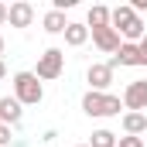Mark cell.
Returning a JSON list of instances; mask_svg holds the SVG:
<instances>
[{"instance_id": "1", "label": "cell", "mask_w": 147, "mask_h": 147, "mask_svg": "<svg viewBox=\"0 0 147 147\" xmlns=\"http://www.w3.org/2000/svg\"><path fill=\"white\" fill-rule=\"evenodd\" d=\"M113 31L123 38V41H130V45H137L140 38L147 34V28H144V17L130 7V3H120V7H113Z\"/></svg>"}, {"instance_id": "2", "label": "cell", "mask_w": 147, "mask_h": 147, "mask_svg": "<svg viewBox=\"0 0 147 147\" xmlns=\"http://www.w3.org/2000/svg\"><path fill=\"white\" fill-rule=\"evenodd\" d=\"M123 110V99L113 96V92H86L82 96V113L86 116H96V120H106V116H120Z\"/></svg>"}, {"instance_id": "3", "label": "cell", "mask_w": 147, "mask_h": 147, "mask_svg": "<svg viewBox=\"0 0 147 147\" xmlns=\"http://www.w3.org/2000/svg\"><path fill=\"white\" fill-rule=\"evenodd\" d=\"M10 82H14V99L21 106H38L45 99V86H41V79L34 72H14Z\"/></svg>"}, {"instance_id": "4", "label": "cell", "mask_w": 147, "mask_h": 147, "mask_svg": "<svg viewBox=\"0 0 147 147\" xmlns=\"http://www.w3.org/2000/svg\"><path fill=\"white\" fill-rule=\"evenodd\" d=\"M62 69H65V51H62V48H48V51L38 55L34 75L41 79V82H55V79L62 75Z\"/></svg>"}, {"instance_id": "5", "label": "cell", "mask_w": 147, "mask_h": 147, "mask_svg": "<svg viewBox=\"0 0 147 147\" xmlns=\"http://www.w3.org/2000/svg\"><path fill=\"white\" fill-rule=\"evenodd\" d=\"M86 82H89L92 92H106L113 86V65L110 62H92V65L86 69Z\"/></svg>"}, {"instance_id": "6", "label": "cell", "mask_w": 147, "mask_h": 147, "mask_svg": "<svg viewBox=\"0 0 147 147\" xmlns=\"http://www.w3.org/2000/svg\"><path fill=\"white\" fill-rule=\"evenodd\" d=\"M123 106H127V113H144L147 110V79H134L123 89Z\"/></svg>"}, {"instance_id": "7", "label": "cell", "mask_w": 147, "mask_h": 147, "mask_svg": "<svg viewBox=\"0 0 147 147\" xmlns=\"http://www.w3.org/2000/svg\"><path fill=\"white\" fill-rule=\"evenodd\" d=\"M7 24H10V28H31V24H34V3L14 0V3L7 7Z\"/></svg>"}, {"instance_id": "8", "label": "cell", "mask_w": 147, "mask_h": 147, "mask_svg": "<svg viewBox=\"0 0 147 147\" xmlns=\"http://www.w3.org/2000/svg\"><path fill=\"white\" fill-rule=\"evenodd\" d=\"M89 38H92V45H96L99 51H106V55H116L120 45H123V38L113 31V24L110 28H99V31H89Z\"/></svg>"}, {"instance_id": "9", "label": "cell", "mask_w": 147, "mask_h": 147, "mask_svg": "<svg viewBox=\"0 0 147 147\" xmlns=\"http://www.w3.org/2000/svg\"><path fill=\"white\" fill-rule=\"evenodd\" d=\"M110 65L116 69V65H127V69H137V65H144V55H140V48L137 45H130V41H123L120 45V51L110 58Z\"/></svg>"}, {"instance_id": "10", "label": "cell", "mask_w": 147, "mask_h": 147, "mask_svg": "<svg viewBox=\"0 0 147 147\" xmlns=\"http://www.w3.org/2000/svg\"><path fill=\"white\" fill-rule=\"evenodd\" d=\"M21 116H24V106H21L14 96H3V99H0V123L17 127V123H21Z\"/></svg>"}, {"instance_id": "11", "label": "cell", "mask_w": 147, "mask_h": 147, "mask_svg": "<svg viewBox=\"0 0 147 147\" xmlns=\"http://www.w3.org/2000/svg\"><path fill=\"white\" fill-rule=\"evenodd\" d=\"M110 21H113V10L103 7V3H96V7H89L86 28H89V31H99V28H110Z\"/></svg>"}, {"instance_id": "12", "label": "cell", "mask_w": 147, "mask_h": 147, "mask_svg": "<svg viewBox=\"0 0 147 147\" xmlns=\"http://www.w3.org/2000/svg\"><path fill=\"white\" fill-rule=\"evenodd\" d=\"M72 21H65V14L62 10H48L45 17H41V28L48 31V34H65V28H69Z\"/></svg>"}, {"instance_id": "13", "label": "cell", "mask_w": 147, "mask_h": 147, "mask_svg": "<svg viewBox=\"0 0 147 147\" xmlns=\"http://www.w3.org/2000/svg\"><path fill=\"white\" fill-rule=\"evenodd\" d=\"M123 134H127V137L147 134V116L144 113H123Z\"/></svg>"}, {"instance_id": "14", "label": "cell", "mask_w": 147, "mask_h": 147, "mask_svg": "<svg viewBox=\"0 0 147 147\" xmlns=\"http://www.w3.org/2000/svg\"><path fill=\"white\" fill-rule=\"evenodd\" d=\"M86 41H89V28H86V24H69V28H65V45H69V48H82V45H86Z\"/></svg>"}, {"instance_id": "15", "label": "cell", "mask_w": 147, "mask_h": 147, "mask_svg": "<svg viewBox=\"0 0 147 147\" xmlns=\"http://www.w3.org/2000/svg\"><path fill=\"white\" fill-rule=\"evenodd\" d=\"M116 134L113 130H92V137H89V147H116Z\"/></svg>"}, {"instance_id": "16", "label": "cell", "mask_w": 147, "mask_h": 147, "mask_svg": "<svg viewBox=\"0 0 147 147\" xmlns=\"http://www.w3.org/2000/svg\"><path fill=\"white\" fill-rule=\"evenodd\" d=\"M116 147H147V144H144V137H127V134H123V137L116 140Z\"/></svg>"}, {"instance_id": "17", "label": "cell", "mask_w": 147, "mask_h": 147, "mask_svg": "<svg viewBox=\"0 0 147 147\" xmlns=\"http://www.w3.org/2000/svg\"><path fill=\"white\" fill-rule=\"evenodd\" d=\"M7 144H10V127L0 123V147H7Z\"/></svg>"}, {"instance_id": "18", "label": "cell", "mask_w": 147, "mask_h": 147, "mask_svg": "<svg viewBox=\"0 0 147 147\" xmlns=\"http://www.w3.org/2000/svg\"><path fill=\"white\" fill-rule=\"evenodd\" d=\"M130 7H134L137 14H144V10H147V0H130Z\"/></svg>"}, {"instance_id": "19", "label": "cell", "mask_w": 147, "mask_h": 147, "mask_svg": "<svg viewBox=\"0 0 147 147\" xmlns=\"http://www.w3.org/2000/svg\"><path fill=\"white\" fill-rule=\"evenodd\" d=\"M137 48H140V55H144V65H147V34L137 41Z\"/></svg>"}, {"instance_id": "20", "label": "cell", "mask_w": 147, "mask_h": 147, "mask_svg": "<svg viewBox=\"0 0 147 147\" xmlns=\"http://www.w3.org/2000/svg\"><path fill=\"white\" fill-rule=\"evenodd\" d=\"M0 24H7V3H0Z\"/></svg>"}, {"instance_id": "21", "label": "cell", "mask_w": 147, "mask_h": 147, "mask_svg": "<svg viewBox=\"0 0 147 147\" xmlns=\"http://www.w3.org/2000/svg\"><path fill=\"white\" fill-rule=\"evenodd\" d=\"M7 79V65H3V58H0V82Z\"/></svg>"}, {"instance_id": "22", "label": "cell", "mask_w": 147, "mask_h": 147, "mask_svg": "<svg viewBox=\"0 0 147 147\" xmlns=\"http://www.w3.org/2000/svg\"><path fill=\"white\" fill-rule=\"evenodd\" d=\"M0 55H3V34H0Z\"/></svg>"}, {"instance_id": "23", "label": "cell", "mask_w": 147, "mask_h": 147, "mask_svg": "<svg viewBox=\"0 0 147 147\" xmlns=\"http://www.w3.org/2000/svg\"><path fill=\"white\" fill-rule=\"evenodd\" d=\"M79 147H89V144H79Z\"/></svg>"}]
</instances>
